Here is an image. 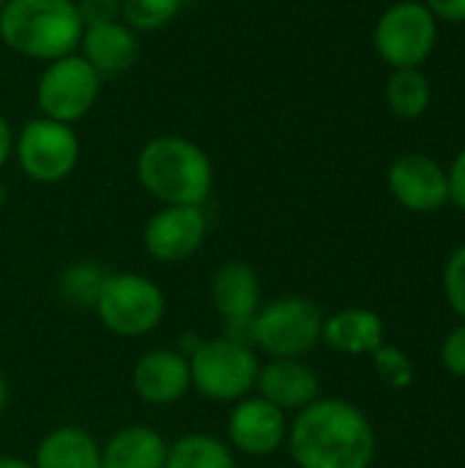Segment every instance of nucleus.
<instances>
[{"label": "nucleus", "mask_w": 465, "mask_h": 468, "mask_svg": "<svg viewBox=\"0 0 465 468\" xmlns=\"http://www.w3.org/2000/svg\"><path fill=\"white\" fill-rule=\"evenodd\" d=\"M288 450L299 468H370L375 433L348 400L318 398L288 425Z\"/></svg>", "instance_id": "obj_1"}, {"label": "nucleus", "mask_w": 465, "mask_h": 468, "mask_svg": "<svg viewBox=\"0 0 465 468\" xmlns=\"http://www.w3.org/2000/svg\"><path fill=\"white\" fill-rule=\"evenodd\" d=\"M137 181L164 206H200L214 186V167L208 154L175 134L153 137L137 154Z\"/></svg>", "instance_id": "obj_2"}, {"label": "nucleus", "mask_w": 465, "mask_h": 468, "mask_svg": "<svg viewBox=\"0 0 465 468\" xmlns=\"http://www.w3.org/2000/svg\"><path fill=\"white\" fill-rule=\"evenodd\" d=\"M85 33L74 0H5L0 38L25 58L58 60L74 55Z\"/></svg>", "instance_id": "obj_3"}, {"label": "nucleus", "mask_w": 465, "mask_h": 468, "mask_svg": "<svg viewBox=\"0 0 465 468\" xmlns=\"http://www.w3.org/2000/svg\"><path fill=\"white\" fill-rule=\"evenodd\" d=\"M192 389L214 403H236L255 389L260 359L249 343L233 337L197 340L189 351Z\"/></svg>", "instance_id": "obj_4"}, {"label": "nucleus", "mask_w": 465, "mask_h": 468, "mask_svg": "<svg viewBox=\"0 0 465 468\" xmlns=\"http://www.w3.org/2000/svg\"><path fill=\"white\" fill-rule=\"evenodd\" d=\"M93 310L107 332L118 337H143L162 324L167 302L153 280L118 271L104 277Z\"/></svg>", "instance_id": "obj_5"}, {"label": "nucleus", "mask_w": 465, "mask_h": 468, "mask_svg": "<svg viewBox=\"0 0 465 468\" xmlns=\"http://www.w3.org/2000/svg\"><path fill=\"white\" fill-rule=\"evenodd\" d=\"M323 313L304 296H282L258 310L249 340L271 359H301L321 343Z\"/></svg>", "instance_id": "obj_6"}, {"label": "nucleus", "mask_w": 465, "mask_h": 468, "mask_svg": "<svg viewBox=\"0 0 465 468\" xmlns=\"http://www.w3.org/2000/svg\"><path fill=\"white\" fill-rule=\"evenodd\" d=\"M99 88L101 74L82 55H66L49 60V66L41 71L36 85V104L44 118L71 126L90 112L99 99Z\"/></svg>", "instance_id": "obj_7"}, {"label": "nucleus", "mask_w": 465, "mask_h": 468, "mask_svg": "<svg viewBox=\"0 0 465 468\" xmlns=\"http://www.w3.org/2000/svg\"><path fill=\"white\" fill-rule=\"evenodd\" d=\"M16 162L36 184H58L69 178L79 162V140L69 123L33 118L14 143Z\"/></svg>", "instance_id": "obj_8"}, {"label": "nucleus", "mask_w": 465, "mask_h": 468, "mask_svg": "<svg viewBox=\"0 0 465 468\" xmlns=\"http://www.w3.org/2000/svg\"><path fill=\"white\" fill-rule=\"evenodd\" d=\"M375 49L395 69H417L436 47V16L422 3H397L375 25Z\"/></svg>", "instance_id": "obj_9"}, {"label": "nucleus", "mask_w": 465, "mask_h": 468, "mask_svg": "<svg viewBox=\"0 0 465 468\" xmlns=\"http://www.w3.org/2000/svg\"><path fill=\"white\" fill-rule=\"evenodd\" d=\"M208 219L200 206H164L143 230L145 252L159 263L189 261L206 241Z\"/></svg>", "instance_id": "obj_10"}, {"label": "nucleus", "mask_w": 465, "mask_h": 468, "mask_svg": "<svg viewBox=\"0 0 465 468\" xmlns=\"http://www.w3.org/2000/svg\"><path fill=\"white\" fill-rule=\"evenodd\" d=\"M230 450L249 458H269L288 441V417L260 395H247L233 403L227 417Z\"/></svg>", "instance_id": "obj_11"}, {"label": "nucleus", "mask_w": 465, "mask_h": 468, "mask_svg": "<svg viewBox=\"0 0 465 468\" xmlns=\"http://www.w3.org/2000/svg\"><path fill=\"white\" fill-rule=\"evenodd\" d=\"M211 304L217 315L227 324V337L244 340L241 332L249 335L252 318L258 315L260 304V280L255 269L244 261H230L219 266L211 277ZM247 343V340H244Z\"/></svg>", "instance_id": "obj_12"}, {"label": "nucleus", "mask_w": 465, "mask_h": 468, "mask_svg": "<svg viewBox=\"0 0 465 468\" xmlns=\"http://www.w3.org/2000/svg\"><path fill=\"white\" fill-rule=\"evenodd\" d=\"M389 189L395 200L408 211H439L449 200L447 173L422 154H406L389 167Z\"/></svg>", "instance_id": "obj_13"}, {"label": "nucleus", "mask_w": 465, "mask_h": 468, "mask_svg": "<svg viewBox=\"0 0 465 468\" xmlns=\"http://www.w3.org/2000/svg\"><path fill=\"white\" fill-rule=\"evenodd\" d=\"M134 395L148 406H173L192 389L189 359L173 348L145 351L132 370Z\"/></svg>", "instance_id": "obj_14"}, {"label": "nucleus", "mask_w": 465, "mask_h": 468, "mask_svg": "<svg viewBox=\"0 0 465 468\" xmlns=\"http://www.w3.org/2000/svg\"><path fill=\"white\" fill-rule=\"evenodd\" d=\"M255 389L280 411H301L321 398V384L312 367L299 359H271L260 365Z\"/></svg>", "instance_id": "obj_15"}, {"label": "nucleus", "mask_w": 465, "mask_h": 468, "mask_svg": "<svg viewBox=\"0 0 465 468\" xmlns=\"http://www.w3.org/2000/svg\"><path fill=\"white\" fill-rule=\"evenodd\" d=\"M384 332L386 329L378 313L365 307H348L323 318L321 343L348 356H373L384 346Z\"/></svg>", "instance_id": "obj_16"}, {"label": "nucleus", "mask_w": 465, "mask_h": 468, "mask_svg": "<svg viewBox=\"0 0 465 468\" xmlns=\"http://www.w3.org/2000/svg\"><path fill=\"white\" fill-rule=\"evenodd\" d=\"M167 441L148 425H126L101 447V468H164Z\"/></svg>", "instance_id": "obj_17"}, {"label": "nucleus", "mask_w": 465, "mask_h": 468, "mask_svg": "<svg viewBox=\"0 0 465 468\" xmlns=\"http://www.w3.org/2000/svg\"><path fill=\"white\" fill-rule=\"evenodd\" d=\"M79 47H82V58L99 74H121L137 58V38L132 27L118 19L85 27Z\"/></svg>", "instance_id": "obj_18"}, {"label": "nucleus", "mask_w": 465, "mask_h": 468, "mask_svg": "<svg viewBox=\"0 0 465 468\" xmlns=\"http://www.w3.org/2000/svg\"><path fill=\"white\" fill-rule=\"evenodd\" d=\"M33 468H101V447L85 428L60 425L38 441Z\"/></svg>", "instance_id": "obj_19"}, {"label": "nucleus", "mask_w": 465, "mask_h": 468, "mask_svg": "<svg viewBox=\"0 0 465 468\" xmlns=\"http://www.w3.org/2000/svg\"><path fill=\"white\" fill-rule=\"evenodd\" d=\"M164 468H238L230 444L211 433H186L167 447Z\"/></svg>", "instance_id": "obj_20"}, {"label": "nucleus", "mask_w": 465, "mask_h": 468, "mask_svg": "<svg viewBox=\"0 0 465 468\" xmlns=\"http://www.w3.org/2000/svg\"><path fill=\"white\" fill-rule=\"evenodd\" d=\"M386 101L400 118H417L430 104V82L419 69H395L386 85Z\"/></svg>", "instance_id": "obj_21"}, {"label": "nucleus", "mask_w": 465, "mask_h": 468, "mask_svg": "<svg viewBox=\"0 0 465 468\" xmlns=\"http://www.w3.org/2000/svg\"><path fill=\"white\" fill-rule=\"evenodd\" d=\"M181 0H121V16L134 30H159L178 14Z\"/></svg>", "instance_id": "obj_22"}, {"label": "nucleus", "mask_w": 465, "mask_h": 468, "mask_svg": "<svg viewBox=\"0 0 465 468\" xmlns=\"http://www.w3.org/2000/svg\"><path fill=\"white\" fill-rule=\"evenodd\" d=\"M104 277L107 274L96 263H74L60 277V293L74 304H93Z\"/></svg>", "instance_id": "obj_23"}, {"label": "nucleus", "mask_w": 465, "mask_h": 468, "mask_svg": "<svg viewBox=\"0 0 465 468\" xmlns=\"http://www.w3.org/2000/svg\"><path fill=\"white\" fill-rule=\"evenodd\" d=\"M373 365H375L378 378H381L386 387H392V389H406V387H411V381H414V365H411L408 354L400 351V348H395V346H386V343H384V346L373 354Z\"/></svg>", "instance_id": "obj_24"}, {"label": "nucleus", "mask_w": 465, "mask_h": 468, "mask_svg": "<svg viewBox=\"0 0 465 468\" xmlns=\"http://www.w3.org/2000/svg\"><path fill=\"white\" fill-rule=\"evenodd\" d=\"M444 293L449 307L465 321V244L449 255L444 266Z\"/></svg>", "instance_id": "obj_25"}, {"label": "nucleus", "mask_w": 465, "mask_h": 468, "mask_svg": "<svg viewBox=\"0 0 465 468\" xmlns=\"http://www.w3.org/2000/svg\"><path fill=\"white\" fill-rule=\"evenodd\" d=\"M441 362H444V367H447L452 376L465 378V324L455 326V329L444 337Z\"/></svg>", "instance_id": "obj_26"}, {"label": "nucleus", "mask_w": 465, "mask_h": 468, "mask_svg": "<svg viewBox=\"0 0 465 468\" xmlns=\"http://www.w3.org/2000/svg\"><path fill=\"white\" fill-rule=\"evenodd\" d=\"M77 11L82 16V25H104V22H115L121 14V0H79Z\"/></svg>", "instance_id": "obj_27"}, {"label": "nucleus", "mask_w": 465, "mask_h": 468, "mask_svg": "<svg viewBox=\"0 0 465 468\" xmlns=\"http://www.w3.org/2000/svg\"><path fill=\"white\" fill-rule=\"evenodd\" d=\"M447 178H449V200L460 211H465V148L458 154V159H455L452 170L447 173Z\"/></svg>", "instance_id": "obj_28"}, {"label": "nucleus", "mask_w": 465, "mask_h": 468, "mask_svg": "<svg viewBox=\"0 0 465 468\" xmlns=\"http://www.w3.org/2000/svg\"><path fill=\"white\" fill-rule=\"evenodd\" d=\"M425 5L433 16H441L449 22H465V0H425Z\"/></svg>", "instance_id": "obj_29"}, {"label": "nucleus", "mask_w": 465, "mask_h": 468, "mask_svg": "<svg viewBox=\"0 0 465 468\" xmlns=\"http://www.w3.org/2000/svg\"><path fill=\"white\" fill-rule=\"evenodd\" d=\"M11 151H14V134H11V126H8V121L0 115V167L8 162Z\"/></svg>", "instance_id": "obj_30"}, {"label": "nucleus", "mask_w": 465, "mask_h": 468, "mask_svg": "<svg viewBox=\"0 0 465 468\" xmlns=\"http://www.w3.org/2000/svg\"><path fill=\"white\" fill-rule=\"evenodd\" d=\"M0 468H33V463H27V461H22V458L0 455Z\"/></svg>", "instance_id": "obj_31"}, {"label": "nucleus", "mask_w": 465, "mask_h": 468, "mask_svg": "<svg viewBox=\"0 0 465 468\" xmlns=\"http://www.w3.org/2000/svg\"><path fill=\"white\" fill-rule=\"evenodd\" d=\"M5 400H8V384H5V378L0 373V411L5 409Z\"/></svg>", "instance_id": "obj_32"}, {"label": "nucleus", "mask_w": 465, "mask_h": 468, "mask_svg": "<svg viewBox=\"0 0 465 468\" xmlns=\"http://www.w3.org/2000/svg\"><path fill=\"white\" fill-rule=\"evenodd\" d=\"M3 200H5V189H3V184H0V208H3Z\"/></svg>", "instance_id": "obj_33"}, {"label": "nucleus", "mask_w": 465, "mask_h": 468, "mask_svg": "<svg viewBox=\"0 0 465 468\" xmlns=\"http://www.w3.org/2000/svg\"><path fill=\"white\" fill-rule=\"evenodd\" d=\"M3 3H5V0H0V8H3Z\"/></svg>", "instance_id": "obj_34"}]
</instances>
